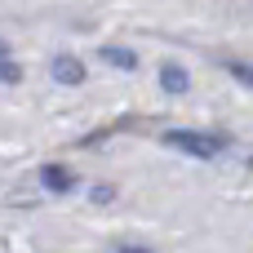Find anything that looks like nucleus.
<instances>
[{
    "instance_id": "obj_1",
    "label": "nucleus",
    "mask_w": 253,
    "mask_h": 253,
    "mask_svg": "<svg viewBox=\"0 0 253 253\" xmlns=\"http://www.w3.org/2000/svg\"><path fill=\"white\" fill-rule=\"evenodd\" d=\"M165 142L178 147V151H187V156H200V160H213V156L227 147L222 133H196V129H169Z\"/></svg>"
},
{
    "instance_id": "obj_2",
    "label": "nucleus",
    "mask_w": 253,
    "mask_h": 253,
    "mask_svg": "<svg viewBox=\"0 0 253 253\" xmlns=\"http://www.w3.org/2000/svg\"><path fill=\"white\" fill-rule=\"evenodd\" d=\"M40 182H44L49 191H71L76 178H71V169H62V165H44V169H40Z\"/></svg>"
},
{
    "instance_id": "obj_3",
    "label": "nucleus",
    "mask_w": 253,
    "mask_h": 253,
    "mask_svg": "<svg viewBox=\"0 0 253 253\" xmlns=\"http://www.w3.org/2000/svg\"><path fill=\"white\" fill-rule=\"evenodd\" d=\"M53 76H58L62 84H80V80H84V67H80L76 58H53Z\"/></svg>"
},
{
    "instance_id": "obj_4",
    "label": "nucleus",
    "mask_w": 253,
    "mask_h": 253,
    "mask_svg": "<svg viewBox=\"0 0 253 253\" xmlns=\"http://www.w3.org/2000/svg\"><path fill=\"white\" fill-rule=\"evenodd\" d=\"M160 84H165L169 93H182V89H187V71H182L178 62H165V67H160Z\"/></svg>"
},
{
    "instance_id": "obj_5",
    "label": "nucleus",
    "mask_w": 253,
    "mask_h": 253,
    "mask_svg": "<svg viewBox=\"0 0 253 253\" xmlns=\"http://www.w3.org/2000/svg\"><path fill=\"white\" fill-rule=\"evenodd\" d=\"M102 58H107L111 67H129V71L138 67V58H133L129 49H120V44H107V49H102Z\"/></svg>"
},
{
    "instance_id": "obj_6",
    "label": "nucleus",
    "mask_w": 253,
    "mask_h": 253,
    "mask_svg": "<svg viewBox=\"0 0 253 253\" xmlns=\"http://www.w3.org/2000/svg\"><path fill=\"white\" fill-rule=\"evenodd\" d=\"M227 71H231V76H240V80H249V84H253V67H245V62H227Z\"/></svg>"
},
{
    "instance_id": "obj_7",
    "label": "nucleus",
    "mask_w": 253,
    "mask_h": 253,
    "mask_svg": "<svg viewBox=\"0 0 253 253\" xmlns=\"http://www.w3.org/2000/svg\"><path fill=\"white\" fill-rule=\"evenodd\" d=\"M0 80H18V71H13L9 62H0Z\"/></svg>"
},
{
    "instance_id": "obj_8",
    "label": "nucleus",
    "mask_w": 253,
    "mask_h": 253,
    "mask_svg": "<svg viewBox=\"0 0 253 253\" xmlns=\"http://www.w3.org/2000/svg\"><path fill=\"white\" fill-rule=\"evenodd\" d=\"M4 53H9V44H4V40H0V58H4Z\"/></svg>"
}]
</instances>
